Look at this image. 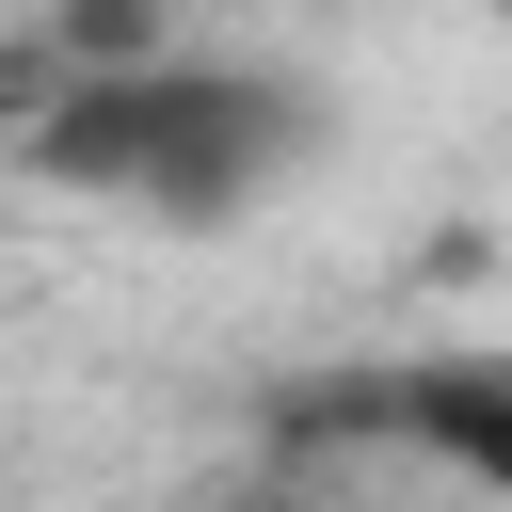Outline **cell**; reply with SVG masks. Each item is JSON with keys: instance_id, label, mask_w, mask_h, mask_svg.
Segmentation results:
<instances>
[{"instance_id": "6da1fadb", "label": "cell", "mask_w": 512, "mask_h": 512, "mask_svg": "<svg viewBox=\"0 0 512 512\" xmlns=\"http://www.w3.org/2000/svg\"><path fill=\"white\" fill-rule=\"evenodd\" d=\"M288 160H304V80H272V64L160 48V64L48 80L32 96V176L96 192L128 224H240Z\"/></svg>"}, {"instance_id": "7a4b0ae2", "label": "cell", "mask_w": 512, "mask_h": 512, "mask_svg": "<svg viewBox=\"0 0 512 512\" xmlns=\"http://www.w3.org/2000/svg\"><path fill=\"white\" fill-rule=\"evenodd\" d=\"M336 432H384V448H416L432 480H464V496H512V352L368 368V384L336 400Z\"/></svg>"}, {"instance_id": "3957f363", "label": "cell", "mask_w": 512, "mask_h": 512, "mask_svg": "<svg viewBox=\"0 0 512 512\" xmlns=\"http://www.w3.org/2000/svg\"><path fill=\"white\" fill-rule=\"evenodd\" d=\"M480 16H512V0H480Z\"/></svg>"}]
</instances>
